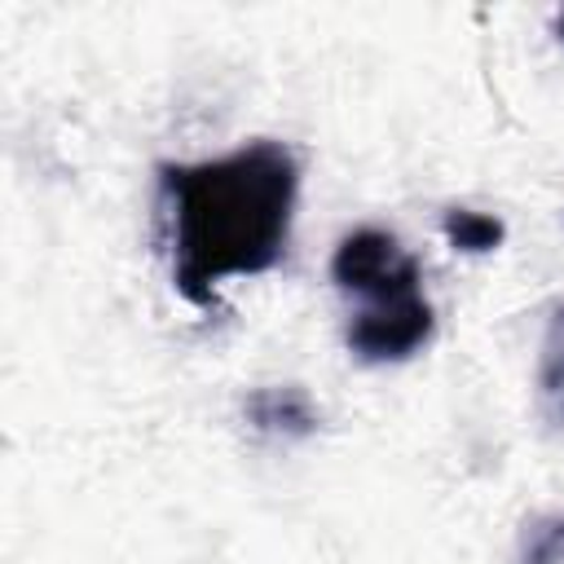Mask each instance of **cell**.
<instances>
[{
	"label": "cell",
	"mask_w": 564,
	"mask_h": 564,
	"mask_svg": "<svg viewBox=\"0 0 564 564\" xmlns=\"http://www.w3.org/2000/svg\"><path fill=\"white\" fill-rule=\"evenodd\" d=\"M159 194L172 242V282L194 308L216 304L229 278L269 273L286 256L300 159L286 141H247L220 159L163 163Z\"/></svg>",
	"instance_id": "6da1fadb"
},
{
	"label": "cell",
	"mask_w": 564,
	"mask_h": 564,
	"mask_svg": "<svg viewBox=\"0 0 564 564\" xmlns=\"http://www.w3.org/2000/svg\"><path fill=\"white\" fill-rule=\"evenodd\" d=\"M330 278L339 291L366 295L375 300H392V295H410L423 291V269L419 260L388 234V229H352L335 256H330Z\"/></svg>",
	"instance_id": "7a4b0ae2"
},
{
	"label": "cell",
	"mask_w": 564,
	"mask_h": 564,
	"mask_svg": "<svg viewBox=\"0 0 564 564\" xmlns=\"http://www.w3.org/2000/svg\"><path fill=\"white\" fill-rule=\"evenodd\" d=\"M436 330V313L423 300V291L410 295H392V300H375L366 304L352 322H348V352L370 361V366H388V361H405L414 357Z\"/></svg>",
	"instance_id": "3957f363"
},
{
	"label": "cell",
	"mask_w": 564,
	"mask_h": 564,
	"mask_svg": "<svg viewBox=\"0 0 564 564\" xmlns=\"http://www.w3.org/2000/svg\"><path fill=\"white\" fill-rule=\"evenodd\" d=\"M247 423L264 436H286V441H300V436H313L317 432V410L308 401L304 388L295 383H282V388H256L247 397Z\"/></svg>",
	"instance_id": "277c9868"
},
{
	"label": "cell",
	"mask_w": 564,
	"mask_h": 564,
	"mask_svg": "<svg viewBox=\"0 0 564 564\" xmlns=\"http://www.w3.org/2000/svg\"><path fill=\"white\" fill-rule=\"evenodd\" d=\"M538 414L564 432V300L551 304L538 352Z\"/></svg>",
	"instance_id": "5b68a950"
},
{
	"label": "cell",
	"mask_w": 564,
	"mask_h": 564,
	"mask_svg": "<svg viewBox=\"0 0 564 564\" xmlns=\"http://www.w3.org/2000/svg\"><path fill=\"white\" fill-rule=\"evenodd\" d=\"M441 229H445L449 247L454 251H467V256L498 251L502 238H507V225L498 216H485V212H471V207H449L441 216Z\"/></svg>",
	"instance_id": "8992f818"
},
{
	"label": "cell",
	"mask_w": 564,
	"mask_h": 564,
	"mask_svg": "<svg viewBox=\"0 0 564 564\" xmlns=\"http://www.w3.org/2000/svg\"><path fill=\"white\" fill-rule=\"evenodd\" d=\"M516 564H564V511L533 516L520 529Z\"/></svg>",
	"instance_id": "52a82bcc"
},
{
	"label": "cell",
	"mask_w": 564,
	"mask_h": 564,
	"mask_svg": "<svg viewBox=\"0 0 564 564\" xmlns=\"http://www.w3.org/2000/svg\"><path fill=\"white\" fill-rule=\"evenodd\" d=\"M551 31H555V35H560V40H564V9H560V13H555V22H551Z\"/></svg>",
	"instance_id": "ba28073f"
}]
</instances>
